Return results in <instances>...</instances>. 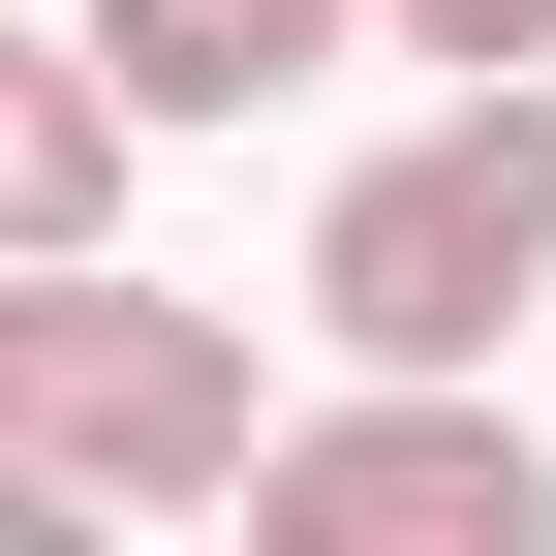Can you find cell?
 Instances as JSON below:
<instances>
[{
	"label": "cell",
	"instance_id": "1",
	"mask_svg": "<svg viewBox=\"0 0 556 556\" xmlns=\"http://www.w3.org/2000/svg\"><path fill=\"white\" fill-rule=\"evenodd\" d=\"M0 464L62 526H248L278 371H248V309H186L124 248H0Z\"/></svg>",
	"mask_w": 556,
	"mask_h": 556
},
{
	"label": "cell",
	"instance_id": "2",
	"mask_svg": "<svg viewBox=\"0 0 556 556\" xmlns=\"http://www.w3.org/2000/svg\"><path fill=\"white\" fill-rule=\"evenodd\" d=\"M278 309H309L340 371H495V340L556 309V62H464L402 155H340Z\"/></svg>",
	"mask_w": 556,
	"mask_h": 556
},
{
	"label": "cell",
	"instance_id": "3",
	"mask_svg": "<svg viewBox=\"0 0 556 556\" xmlns=\"http://www.w3.org/2000/svg\"><path fill=\"white\" fill-rule=\"evenodd\" d=\"M248 556H556V433L495 371H340V402H278Z\"/></svg>",
	"mask_w": 556,
	"mask_h": 556
},
{
	"label": "cell",
	"instance_id": "4",
	"mask_svg": "<svg viewBox=\"0 0 556 556\" xmlns=\"http://www.w3.org/2000/svg\"><path fill=\"white\" fill-rule=\"evenodd\" d=\"M62 31H93L155 124H278L309 62H402V0H62Z\"/></svg>",
	"mask_w": 556,
	"mask_h": 556
},
{
	"label": "cell",
	"instance_id": "5",
	"mask_svg": "<svg viewBox=\"0 0 556 556\" xmlns=\"http://www.w3.org/2000/svg\"><path fill=\"white\" fill-rule=\"evenodd\" d=\"M124 155H155V93L31 0V31H0V248H124Z\"/></svg>",
	"mask_w": 556,
	"mask_h": 556
},
{
	"label": "cell",
	"instance_id": "6",
	"mask_svg": "<svg viewBox=\"0 0 556 556\" xmlns=\"http://www.w3.org/2000/svg\"><path fill=\"white\" fill-rule=\"evenodd\" d=\"M402 62H433V93L464 62H556V0H402Z\"/></svg>",
	"mask_w": 556,
	"mask_h": 556
}]
</instances>
